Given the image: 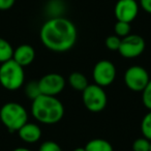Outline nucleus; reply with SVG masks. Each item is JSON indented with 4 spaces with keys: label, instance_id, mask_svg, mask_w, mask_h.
<instances>
[{
    "label": "nucleus",
    "instance_id": "obj_1",
    "mask_svg": "<svg viewBox=\"0 0 151 151\" xmlns=\"http://www.w3.org/2000/svg\"><path fill=\"white\" fill-rule=\"evenodd\" d=\"M42 45L53 52H66L75 46L78 31L70 20L63 17L51 18L42 24L40 31Z\"/></svg>",
    "mask_w": 151,
    "mask_h": 151
},
{
    "label": "nucleus",
    "instance_id": "obj_2",
    "mask_svg": "<svg viewBox=\"0 0 151 151\" xmlns=\"http://www.w3.org/2000/svg\"><path fill=\"white\" fill-rule=\"evenodd\" d=\"M31 114L40 123L54 124L63 118L64 107L56 96L40 94L32 101Z\"/></svg>",
    "mask_w": 151,
    "mask_h": 151
},
{
    "label": "nucleus",
    "instance_id": "obj_3",
    "mask_svg": "<svg viewBox=\"0 0 151 151\" xmlns=\"http://www.w3.org/2000/svg\"><path fill=\"white\" fill-rule=\"evenodd\" d=\"M0 121L9 132H15L28 122V113L21 104L9 101L0 108Z\"/></svg>",
    "mask_w": 151,
    "mask_h": 151
},
{
    "label": "nucleus",
    "instance_id": "obj_4",
    "mask_svg": "<svg viewBox=\"0 0 151 151\" xmlns=\"http://www.w3.org/2000/svg\"><path fill=\"white\" fill-rule=\"evenodd\" d=\"M25 82L24 67L13 59L0 64V85L9 91L20 89Z\"/></svg>",
    "mask_w": 151,
    "mask_h": 151
},
{
    "label": "nucleus",
    "instance_id": "obj_5",
    "mask_svg": "<svg viewBox=\"0 0 151 151\" xmlns=\"http://www.w3.org/2000/svg\"><path fill=\"white\" fill-rule=\"evenodd\" d=\"M83 104L90 112L99 113L106 108L108 97L104 87L97 84H88V86L82 91Z\"/></svg>",
    "mask_w": 151,
    "mask_h": 151
},
{
    "label": "nucleus",
    "instance_id": "obj_6",
    "mask_svg": "<svg viewBox=\"0 0 151 151\" xmlns=\"http://www.w3.org/2000/svg\"><path fill=\"white\" fill-rule=\"evenodd\" d=\"M149 81L147 70L140 65H132L124 73V83L132 91H143Z\"/></svg>",
    "mask_w": 151,
    "mask_h": 151
},
{
    "label": "nucleus",
    "instance_id": "obj_7",
    "mask_svg": "<svg viewBox=\"0 0 151 151\" xmlns=\"http://www.w3.org/2000/svg\"><path fill=\"white\" fill-rule=\"evenodd\" d=\"M93 80L101 87H107L114 82L116 78V67L111 61L101 60L93 68Z\"/></svg>",
    "mask_w": 151,
    "mask_h": 151
},
{
    "label": "nucleus",
    "instance_id": "obj_8",
    "mask_svg": "<svg viewBox=\"0 0 151 151\" xmlns=\"http://www.w3.org/2000/svg\"><path fill=\"white\" fill-rule=\"evenodd\" d=\"M145 50V40L138 34H128L121 38L119 53L124 58H136L140 56Z\"/></svg>",
    "mask_w": 151,
    "mask_h": 151
},
{
    "label": "nucleus",
    "instance_id": "obj_9",
    "mask_svg": "<svg viewBox=\"0 0 151 151\" xmlns=\"http://www.w3.org/2000/svg\"><path fill=\"white\" fill-rule=\"evenodd\" d=\"M40 93L44 95L56 96L65 87V80L59 73H47L38 81Z\"/></svg>",
    "mask_w": 151,
    "mask_h": 151
},
{
    "label": "nucleus",
    "instance_id": "obj_10",
    "mask_svg": "<svg viewBox=\"0 0 151 151\" xmlns=\"http://www.w3.org/2000/svg\"><path fill=\"white\" fill-rule=\"evenodd\" d=\"M114 14L117 21L130 23L139 14V4L137 0H118Z\"/></svg>",
    "mask_w": 151,
    "mask_h": 151
},
{
    "label": "nucleus",
    "instance_id": "obj_11",
    "mask_svg": "<svg viewBox=\"0 0 151 151\" xmlns=\"http://www.w3.org/2000/svg\"><path fill=\"white\" fill-rule=\"evenodd\" d=\"M34 59H35V50L30 45L24 44L14 49L13 60L21 66H28L33 62Z\"/></svg>",
    "mask_w": 151,
    "mask_h": 151
},
{
    "label": "nucleus",
    "instance_id": "obj_12",
    "mask_svg": "<svg viewBox=\"0 0 151 151\" xmlns=\"http://www.w3.org/2000/svg\"><path fill=\"white\" fill-rule=\"evenodd\" d=\"M17 132L19 134V138L27 144H34L42 138L40 127L36 123L32 122H26Z\"/></svg>",
    "mask_w": 151,
    "mask_h": 151
},
{
    "label": "nucleus",
    "instance_id": "obj_13",
    "mask_svg": "<svg viewBox=\"0 0 151 151\" xmlns=\"http://www.w3.org/2000/svg\"><path fill=\"white\" fill-rule=\"evenodd\" d=\"M84 148L86 151H114L111 143L104 139L90 140Z\"/></svg>",
    "mask_w": 151,
    "mask_h": 151
},
{
    "label": "nucleus",
    "instance_id": "obj_14",
    "mask_svg": "<svg viewBox=\"0 0 151 151\" xmlns=\"http://www.w3.org/2000/svg\"><path fill=\"white\" fill-rule=\"evenodd\" d=\"M69 84L73 87V89L79 91H83L87 86H88V81L87 78L85 77L83 73H78V71H75V73H70L68 78Z\"/></svg>",
    "mask_w": 151,
    "mask_h": 151
},
{
    "label": "nucleus",
    "instance_id": "obj_15",
    "mask_svg": "<svg viewBox=\"0 0 151 151\" xmlns=\"http://www.w3.org/2000/svg\"><path fill=\"white\" fill-rule=\"evenodd\" d=\"M14 48L9 40L0 37V64L13 59Z\"/></svg>",
    "mask_w": 151,
    "mask_h": 151
},
{
    "label": "nucleus",
    "instance_id": "obj_16",
    "mask_svg": "<svg viewBox=\"0 0 151 151\" xmlns=\"http://www.w3.org/2000/svg\"><path fill=\"white\" fill-rule=\"evenodd\" d=\"M25 94L27 97H29L31 101L35 99L36 97L40 96V85H38V81H30L27 83L25 86Z\"/></svg>",
    "mask_w": 151,
    "mask_h": 151
},
{
    "label": "nucleus",
    "instance_id": "obj_17",
    "mask_svg": "<svg viewBox=\"0 0 151 151\" xmlns=\"http://www.w3.org/2000/svg\"><path fill=\"white\" fill-rule=\"evenodd\" d=\"M141 130L144 138L151 141V111H149L143 118L141 123Z\"/></svg>",
    "mask_w": 151,
    "mask_h": 151
},
{
    "label": "nucleus",
    "instance_id": "obj_18",
    "mask_svg": "<svg viewBox=\"0 0 151 151\" xmlns=\"http://www.w3.org/2000/svg\"><path fill=\"white\" fill-rule=\"evenodd\" d=\"M114 30H115V35L119 36L120 38H123L127 36L128 34H130V23L117 21Z\"/></svg>",
    "mask_w": 151,
    "mask_h": 151
},
{
    "label": "nucleus",
    "instance_id": "obj_19",
    "mask_svg": "<svg viewBox=\"0 0 151 151\" xmlns=\"http://www.w3.org/2000/svg\"><path fill=\"white\" fill-rule=\"evenodd\" d=\"M151 141L146 138H139L132 143V150L134 151H149L150 150Z\"/></svg>",
    "mask_w": 151,
    "mask_h": 151
},
{
    "label": "nucleus",
    "instance_id": "obj_20",
    "mask_svg": "<svg viewBox=\"0 0 151 151\" xmlns=\"http://www.w3.org/2000/svg\"><path fill=\"white\" fill-rule=\"evenodd\" d=\"M142 101L144 106L151 111V80L148 82L144 89L142 91Z\"/></svg>",
    "mask_w": 151,
    "mask_h": 151
},
{
    "label": "nucleus",
    "instance_id": "obj_21",
    "mask_svg": "<svg viewBox=\"0 0 151 151\" xmlns=\"http://www.w3.org/2000/svg\"><path fill=\"white\" fill-rule=\"evenodd\" d=\"M120 44H121V38L117 35H110L106 40V46L111 51L119 50Z\"/></svg>",
    "mask_w": 151,
    "mask_h": 151
},
{
    "label": "nucleus",
    "instance_id": "obj_22",
    "mask_svg": "<svg viewBox=\"0 0 151 151\" xmlns=\"http://www.w3.org/2000/svg\"><path fill=\"white\" fill-rule=\"evenodd\" d=\"M38 151H62V149L54 141H46L40 146Z\"/></svg>",
    "mask_w": 151,
    "mask_h": 151
},
{
    "label": "nucleus",
    "instance_id": "obj_23",
    "mask_svg": "<svg viewBox=\"0 0 151 151\" xmlns=\"http://www.w3.org/2000/svg\"><path fill=\"white\" fill-rule=\"evenodd\" d=\"M16 0H0V11H9L15 5Z\"/></svg>",
    "mask_w": 151,
    "mask_h": 151
},
{
    "label": "nucleus",
    "instance_id": "obj_24",
    "mask_svg": "<svg viewBox=\"0 0 151 151\" xmlns=\"http://www.w3.org/2000/svg\"><path fill=\"white\" fill-rule=\"evenodd\" d=\"M140 5L145 12L151 14V0H140Z\"/></svg>",
    "mask_w": 151,
    "mask_h": 151
},
{
    "label": "nucleus",
    "instance_id": "obj_25",
    "mask_svg": "<svg viewBox=\"0 0 151 151\" xmlns=\"http://www.w3.org/2000/svg\"><path fill=\"white\" fill-rule=\"evenodd\" d=\"M13 151H32V150L26 148V147H17V148H15Z\"/></svg>",
    "mask_w": 151,
    "mask_h": 151
},
{
    "label": "nucleus",
    "instance_id": "obj_26",
    "mask_svg": "<svg viewBox=\"0 0 151 151\" xmlns=\"http://www.w3.org/2000/svg\"><path fill=\"white\" fill-rule=\"evenodd\" d=\"M73 151H86V150H85L84 147H78V148H76Z\"/></svg>",
    "mask_w": 151,
    "mask_h": 151
},
{
    "label": "nucleus",
    "instance_id": "obj_27",
    "mask_svg": "<svg viewBox=\"0 0 151 151\" xmlns=\"http://www.w3.org/2000/svg\"><path fill=\"white\" fill-rule=\"evenodd\" d=\"M149 151H151V144H150V150H149Z\"/></svg>",
    "mask_w": 151,
    "mask_h": 151
}]
</instances>
